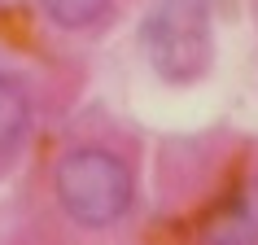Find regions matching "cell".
Wrapping results in <instances>:
<instances>
[{"label": "cell", "instance_id": "1", "mask_svg": "<svg viewBox=\"0 0 258 245\" xmlns=\"http://www.w3.org/2000/svg\"><path fill=\"white\" fill-rule=\"evenodd\" d=\"M53 189L79 228H109L132 206V171L105 145H79L57 162Z\"/></svg>", "mask_w": 258, "mask_h": 245}, {"label": "cell", "instance_id": "2", "mask_svg": "<svg viewBox=\"0 0 258 245\" xmlns=\"http://www.w3.org/2000/svg\"><path fill=\"white\" fill-rule=\"evenodd\" d=\"M145 53L166 83H192L210 66L206 0H162L145 22Z\"/></svg>", "mask_w": 258, "mask_h": 245}, {"label": "cell", "instance_id": "3", "mask_svg": "<svg viewBox=\"0 0 258 245\" xmlns=\"http://www.w3.org/2000/svg\"><path fill=\"white\" fill-rule=\"evenodd\" d=\"M206 245H258V179H245L228 206H219L202 228Z\"/></svg>", "mask_w": 258, "mask_h": 245}, {"label": "cell", "instance_id": "4", "mask_svg": "<svg viewBox=\"0 0 258 245\" xmlns=\"http://www.w3.org/2000/svg\"><path fill=\"white\" fill-rule=\"evenodd\" d=\"M31 127V101H27V88L14 79V75H5L0 70V158L5 153H14L22 145Z\"/></svg>", "mask_w": 258, "mask_h": 245}, {"label": "cell", "instance_id": "5", "mask_svg": "<svg viewBox=\"0 0 258 245\" xmlns=\"http://www.w3.org/2000/svg\"><path fill=\"white\" fill-rule=\"evenodd\" d=\"M109 5L114 0H40L44 18L57 22V27H66V31H83L92 22H101L109 14Z\"/></svg>", "mask_w": 258, "mask_h": 245}]
</instances>
